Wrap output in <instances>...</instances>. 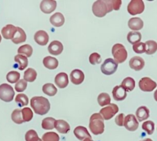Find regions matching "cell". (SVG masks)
<instances>
[{
    "label": "cell",
    "mask_w": 157,
    "mask_h": 141,
    "mask_svg": "<svg viewBox=\"0 0 157 141\" xmlns=\"http://www.w3.org/2000/svg\"><path fill=\"white\" fill-rule=\"evenodd\" d=\"M30 105L35 113L39 115H45L50 110V103L44 97H33L30 100Z\"/></svg>",
    "instance_id": "6da1fadb"
},
{
    "label": "cell",
    "mask_w": 157,
    "mask_h": 141,
    "mask_svg": "<svg viewBox=\"0 0 157 141\" xmlns=\"http://www.w3.org/2000/svg\"><path fill=\"white\" fill-rule=\"evenodd\" d=\"M102 117L99 114H93L90 119V130L94 135L102 134L104 132V121Z\"/></svg>",
    "instance_id": "7a4b0ae2"
},
{
    "label": "cell",
    "mask_w": 157,
    "mask_h": 141,
    "mask_svg": "<svg viewBox=\"0 0 157 141\" xmlns=\"http://www.w3.org/2000/svg\"><path fill=\"white\" fill-rule=\"evenodd\" d=\"M112 54L114 57V60L117 64L123 63L127 58V52L122 44H116L112 49Z\"/></svg>",
    "instance_id": "3957f363"
},
{
    "label": "cell",
    "mask_w": 157,
    "mask_h": 141,
    "mask_svg": "<svg viewBox=\"0 0 157 141\" xmlns=\"http://www.w3.org/2000/svg\"><path fill=\"white\" fill-rule=\"evenodd\" d=\"M15 96L13 87L8 84L0 85V99L5 102H10L13 100Z\"/></svg>",
    "instance_id": "277c9868"
},
{
    "label": "cell",
    "mask_w": 157,
    "mask_h": 141,
    "mask_svg": "<svg viewBox=\"0 0 157 141\" xmlns=\"http://www.w3.org/2000/svg\"><path fill=\"white\" fill-rule=\"evenodd\" d=\"M93 13L96 17H104L109 13V9L105 0H98L93 3Z\"/></svg>",
    "instance_id": "5b68a950"
},
{
    "label": "cell",
    "mask_w": 157,
    "mask_h": 141,
    "mask_svg": "<svg viewBox=\"0 0 157 141\" xmlns=\"http://www.w3.org/2000/svg\"><path fill=\"white\" fill-rule=\"evenodd\" d=\"M118 68V64L113 58H107L101 65V71L105 75L114 74Z\"/></svg>",
    "instance_id": "8992f818"
},
{
    "label": "cell",
    "mask_w": 157,
    "mask_h": 141,
    "mask_svg": "<svg viewBox=\"0 0 157 141\" xmlns=\"http://www.w3.org/2000/svg\"><path fill=\"white\" fill-rule=\"evenodd\" d=\"M145 9V5L142 0H132L127 6V11L132 16L141 14Z\"/></svg>",
    "instance_id": "52a82bcc"
},
{
    "label": "cell",
    "mask_w": 157,
    "mask_h": 141,
    "mask_svg": "<svg viewBox=\"0 0 157 141\" xmlns=\"http://www.w3.org/2000/svg\"><path fill=\"white\" fill-rule=\"evenodd\" d=\"M118 111H119V107H118L117 105L115 104V103H110L107 107L101 109L99 114L102 117L104 120L109 121L113 117H114L116 114L118 113Z\"/></svg>",
    "instance_id": "ba28073f"
},
{
    "label": "cell",
    "mask_w": 157,
    "mask_h": 141,
    "mask_svg": "<svg viewBox=\"0 0 157 141\" xmlns=\"http://www.w3.org/2000/svg\"><path fill=\"white\" fill-rule=\"evenodd\" d=\"M157 86V84L149 78H143L139 82V87L140 90L144 92H151L153 91Z\"/></svg>",
    "instance_id": "9c48e42d"
},
{
    "label": "cell",
    "mask_w": 157,
    "mask_h": 141,
    "mask_svg": "<svg viewBox=\"0 0 157 141\" xmlns=\"http://www.w3.org/2000/svg\"><path fill=\"white\" fill-rule=\"evenodd\" d=\"M124 127L126 130L129 131H135L138 129L139 123L136 120V118L133 114H128L125 118L124 120Z\"/></svg>",
    "instance_id": "30bf717a"
},
{
    "label": "cell",
    "mask_w": 157,
    "mask_h": 141,
    "mask_svg": "<svg viewBox=\"0 0 157 141\" xmlns=\"http://www.w3.org/2000/svg\"><path fill=\"white\" fill-rule=\"evenodd\" d=\"M56 4L54 0H43L40 3V9L43 13L49 14L56 9Z\"/></svg>",
    "instance_id": "8fae6325"
},
{
    "label": "cell",
    "mask_w": 157,
    "mask_h": 141,
    "mask_svg": "<svg viewBox=\"0 0 157 141\" xmlns=\"http://www.w3.org/2000/svg\"><path fill=\"white\" fill-rule=\"evenodd\" d=\"M34 40L39 45H46L49 42V34L43 30H39L34 34Z\"/></svg>",
    "instance_id": "7c38bea8"
},
{
    "label": "cell",
    "mask_w": 157,
    "mask_h": 141,
    "mask_svg": "<svg viewBox=\"0 0 157 141\" xmlns=\"http://www.w3.org/2000/svg\"><path fill=\"white\" fill-rule=\"evenodd\" d=\"M84 79H85L84 73L79 69H75L70 73V80L74 85H80L83 82Z\"/></svg>",
    "instance_id": "4fadbf2b"
},
{
    "label": "cell",
    "mask_w": 157,
    "mask_h": 141,
    "mask_svg": "<svg viewBox=\"0 0 157 141\" xmlns=\"http://www.w3.org/2000/svg\"><path fill=\"white\" fill-rule=\"evenodd\" d=\"M74 134L79 140L83 141L86 138H92L91 135L90 134L87 129L82 126H78V127H75L74 130Z\"/></svg>",
    "instance_id": "5bb4252c"
},
{
    "label": "cell",
    "mask_w": 157,
    "mask_h": 141,
    "mask_svg": "<svg viewBox=\"0 0 157 141\" xmlns=\"http://www.w3.org/2000/svg\"><path fill=\"white\" fill-rule=\"evenodd\" d=\"M48 51L52 55H59L63 52V45L60 42L52 41L48 47Z\"/></svg>",
    "instance_id": "9a60e30c"
},
{
    "label": "cell",
    "mask_w": 157,
    "mask_h": 141,
    "mask_svg": "<svg viewBox=\"0 0 157 141\" xmlns=\"http://www.w3.org/2000/svg\"><path fill=\"white\" fill-rule=\"evenodd\" d=\"M129 66L132 69L138 71V70H142L144 67L145 61L141 57L135 56L131 58L130 61H129Z\"/></svg>",
    "instance_id": "2e32d148"
},
{
    "label": "cell",
    "mask_w": 157,
    "mask_h": 141,
    "mask_svg": "<svg viewBox=\"0 0 157 141\" xmlns=\"http://www.w3.org/2000/svg\"><path fill=\"white\" fill-rule=\"evenodd\" d=\"M113 98L117 101H121L126 99L127 96V93L125 91L124 88L120 85V86H116L113 90Z\"/></svg>",
    "instance_id": "e0dca14e"
},
{
    "label": "cell",
    "mask_w": 157,
    "mask_h": 141,
    "mask_svg": "<svg viewBox=\"0 0 157 141\" xmlns=\"http://www.w3.org/2000/svg\"><path fill=\"white\" fill-rule=\"evenodd\" d=\"M55 83L59 88H65L69 85L68 75L64 72L59 73L55 78Z\"/></svg>",
    "instance_id": "ac0fdd59"
},
{
    "label": "cell",
    "mask_w": 157,
    "mask_h": 141,
    "mask_svg": "<svg viewBox=\"0 0 157 141\" xmlns=\"http://www.w3.org/2000/svg\"><path fill=\"white\" fill-rule=\"evenodd\" d=\"M16 32V27L13 25H7L2 29V35L6 39H13Z\"/></svg>",
    "instance_id": "d6986e66"
},
{
    "label": "cell",
    "mask_w": 157,
    "mask_h": 141,
    "mask_svg": "<svg viewBox=\"0 0 157 141\" xmlns=\"http://www.w3.org/2000/svg\"><path fill=\"white\" fill-rule=\"evenodd\" d=\"M26 40V34L22 28L19 27H16V32L12 41L15 44H19V43L25 42Z\"/></svg>",
    "instance_id": "ffe728a7"
},
{
    "label": "cell",
    "mask_w": 157,
    "mask_h": 141,
    "mask_svg": "<svg viewBox=\"0 0 157 141\" xmlns=\"http://www.w3.org/2000/svg\"><path fill=\"white\" fill-rule=\"evenodd\" d=\"M55 128L60 133L66 134L70 130V126L66 121H63V120H57L56 121Z\"/></svg>",
    "instance_id": "44dd1931"
},
{
    "label": "cell",
    "mask_w": 157,
    "mask_h": 141,
    "mask_svg": "<svg viewBox=\"0 0 157 141\" xmlns=\"http://www.w3.org/2000/svg\"><path fill=\"white\" fill-rule=\"evenodd\" d=\"M128 25H129V28L133 31H139V30L142 29L143 27V21L140 18L136 17L132 18L128 22Z\"/></svg>",
    "instance_id": "7402d4cb"
},
{
    "label": "cell",
    "mask_w": 157,
    "mask_h": 141,
    "mask_svg": "<svg viewBox=\"0 0 157 141\" xmlns=\"http://www.w3.org/2000/svg\"><path fill=\"white\" fill-rule=\"evenodd\" d=\"M50 22L53 26L61 27L65 22V18L60 13H56L50 17Z\"/></svg>",
    "instance_id": "603a6c76"
},
{
    "label": "cell",
    "mask_w": 157,
    "mask_h": 141,
    "mask_svg": "<svg viewBox=\"0 0 157 141\" xmlns=\"http://www.w3.org/2000/svg\"><path fill=\"white\" fill-rule=\"evenodd\" d=\"M136 116L138 121L142 122V121H145V120H146L149 117V110L147 107H145V106L140 107L136 110Z\"/></svg>",
    "instance_id": "cb8c5ba5"
},
{
    "label": "cell",
    "mask_w": 157,
    "mask_h": 141,
    "mask_svg": "<svg viewBox=\"0 0 157 141\" xmlns=\"http://www.w3.org/2000/svg\"><path fill=\"white\" fill-rule=\"evenodd\" d=\"M43 64L48 69L53 70L56 69L59 65V61L56 58L51 56H47L43 59Z\"/></svg>",
    "instance_id": "d4e9b609"
},
{
    "label": "cell",
    "mask_w": 157,
    "mask_h": 141,
    "mask_svg": "<svg viewBox=\"0 0 157 141\" xmlns=\"http://www.w3.org/2000/svg\"><path fill=\"white\" fill-rule=\"evenodd\" d=\"M142 39V34L140 31H132L128 33L127 40L130 44L135 45L140 42Z\"/></svg>",
    "instance_id": "484cf974"
},
{
    "label": "cell",
    "mask_w": 157,
    "mask_h": 141,
    "mask_svg": "<svg viewBox=\"0 0 157 141\" xmlns=\"http://www.w3.org/2000/svg\"><path fill=\"white\" fill-rule=\"evenodd\" d=\"M121 86L124 88L125 91H128V92H130V91H132L135 88L136 82L133 78H132L130 77H128L126 78L123 81Z\"/></svg>",
    "instance_id": "4316f807"
},
{
    "label": "cell",
    "mask_w": 157,
    "mask_h": 141,
    "mask_svg": "<svg viewBox=\"0 0 157 141\" xmlns=\"http://www.w3.org/2000/svg\"><path fill=\"white\" fill-rule=\"evenodd\" d=\"M15 61L19 64V69L20 70H23L28 66V58L27 57L22 55H17L14 58Z\"/></svg>",
    "instance_id": "83f0119b"
},
{
    "label": "cell",
    "mask_w": 157,
    "mask_h": 141,
    "mask_svg": "<svg viewBox=\"0 0 157 141\" xmlns=\"http://www.w3.org/2000/svg\"><path fill=\"white\" fill-rule=\"evenodd\" d=\"M36 77H37V73H36V70L31 68V67L27 69L24 72V80L25 81L33 82L36 79Z\"/></svg>",
    "instance_id": "f1b7e54d"
},
{
    "label": "cell",
    "mask_w": 157,
    "mask_h": 141,
    "mask_svg": "<svg viewBox=\"0 0 157 141\" xmlns=\"http://www.w3.org/2000/svg\"><path fill=\"white\" fill-rule=\"evenodd\" d=\"M43 91L45 94L48 96H50V97H52V96L56 95L57 93V88L54 86V85L51 83L46 84L43 86Z\"/></svg>",
    "instance_id": "f546056e"
},
{
    "label": "cell",
    "mask_w": 157,
    "mask_h": 141,
    "mask_svg": "<svg viewBox=\"0 0 157 141\" xmlns=\"http://www.w3.org/2000/svg\"><path fill=\"white\" fill-rule=\"evenodd\" d=\"M56 120L52 118H46L42 121V127L44 130H52L55 127Z\"/></svg>",
    "instance_id": "4dcf8cb0"
},
{
    "label": "cell",
    "mask_w": 157,
    "mask_h": 141,
    "mask_svg": "<svg viewBox=\"0 0 157 141\" xmlns=\"http://www.w3.org/2000/svg\"><path fill=\"white\" fill-rule=\"evenodd\" d=\"M145 44H146V55H152V54H154L157 51V43L155 41L149 40V41H147L146 42H145Z\"/></svg>",
    "instance_id": "1f68e13d"
},
{
    "label": "cell",
    "mask_w": 157,
    "mask_h": 141,
    "mask_svg": "<svg viewBox=\"0 0 157 141\" xmlns=\"http://www.w3.org/2000/svg\"><path fill=\"white\" fill-rule=\"evenodd\" d=\"M33 48L29 45H24L18 49V53L19 55H25V57H31L33 55Z\"/></svg>",
    "instance_id": "d6a6232c"
},
{
    "label": "cell",
    "mask_w": 157,
    "mask_h": 141,
    "mask_svg": "<svg viewBox=\"0 0 157 141\" xmlns=\"http://www.w3.org/2000/svg\"><path fill=\"white\" fill-rule=\"evenodd\" d=\"M110 102H111V98L107 93H101L98 96V103L101 107L110 104Z\"/></svg>",
    "instance_id": "836d02e7"
},
{
    "label": "cell",
    "mask_w": 157,
    "mask_h": 141,
    "mask_svg": "<svg viewBox=\"0 0 157 141\" xmlns=\"http://www.w3.org/2000/svg\"><path fill=\"white\" fill-rule=\"evenodd\" d=\"M12 120L14 123L17 124H21L24 123L23 119H22V110L20 109H16L13 111L12 113Z\"/></svg>",
    "instance_id": "e575fe53"
},
{
    "label": "cell",
    "mask_w": 157,
    "mask_h": 141,
    "mask_svg": "<svg viewBox=\"0 0 157 141\" xmlns=\"http://www.w3.org/2000/svg\"><path fill=\"white\" fill-rule=\"evenodd\" d=\"M25 141H43L34 130H28L25 135Z\"/></svg>",
    "instance_id": "d590c367"
},
{
    "label": "cell",
    "mask_w": 157,
    "mask_h": 141,
    "mask_svg": "<svg viewBox=\"0 0 157 141\" xmlns=\"http://www.w3.org/2000/svg\"><path fill=\"white\" fill-rule=\"evenodd\" d=\"M19 78H20V74L17 71H15V70L10 71L6 75L7 81L11 84L17 83L19 81Z\"/></svg>",
    "instance_id": "8d00e7d4"
},
{
    "label": "cell",
    "mask_w": 157,
    "mask_h": 141,
    "mask_svg": "<svg viewBox=\"0 0 157 141\" xmlns=\"http://www.w3.org/2000/svg\"><path fill=\"white\" fill-rule=\"evenodd\" d=\"M43 141H59V136L54 132H48L43 134Z\"/></svg>",
    "instance_id": "74e56055"
},
{
    "label": "cell",
    "mask_w": 157,
    "mask_h": 141,
    "mask_svg": "<svg viewBox=\"0 0 157 141\" xmlns=\"http://www.w3.org/2000/svg\"><path fill=\"white\" fill-rule=\"evenodd\" d=\"M15 101L17 103H19V105L20 107H23V106H26L29 103V98L25 94H17V96L15 98Z\"/></svg>",
    "instance_id": "f35d334b"
},
{
    "label": "cell",
    "mask_w": 157,
    "mask_h": 141,
    "mask_svg": "<svg viewBox=\"0 0 157 141\" xmlns=\"http://www.w3.org/2000/svg\"><path fill=\"white\" fill-rule=\"evenodd\" d=\"M142 127H143V130H145L148 134L152 135L154 132V129H155V124L152 121H148L143 123Z\"/></svg>",
    "instance_id": "ab89813d"
},
{
    "label": "cell",
    "mask_w": 157,
    "mask_h": 141,
    "mask_svg": "<svg viewBox=\"0 0 157 141\" xmlns=\"http://www.w3.org/2000/svg\"><path fill=\"white\" fill-rule=\"evenodd\" d=\"M22 119H23L24 123L29 122L31 121L33 118V113L29 107H25L22 110Z\"/></svg>",
    "instance_id": "60d3db41"
},
{
    "label": "cell",
    "mask_w": 157,
    "mask_h": 141,
    "mask_svg": "<svg viewBox=\"0 0 157 141\" xmlns=\"http://www.w3.org/2000/svg\"><path fill=\"white\" fill-rule=\"evenodd\" d=\"M132 49H133L134 52L137 54H143L144 52H146V44L144 42H139L137 44L133 45L132 46Z\"/></svg>",
    "instance_id": "b9f144b4"
},
{
    "label": "cell",
    "mask_w": 157,
    "mask_h": 141,
    "mask_svg": "<svg viewBox=\"0 0 157 141\" xmlns=\"http://www.w3.org/2000/svg\"><path fill=\"white\" fill-rule=\"evenodd\" d=\"M101 61H102V58L99 54L98 53H93L90 55V64H93V65H96V64H100Z\"/></svg>",
    "instance_id": "7bdbcfd3"
},
{
    "label": "cell",
    "mask_w": 157,
    "mask_h": 141,
    "mask_svg": "<svg viewBox=\"0 0 157 141\" xmlns=\"http://www.w3.org/2000/svg\"><path fill=\"white\" fill-rule=\"evenodd\" d=\"M27 88V81H25V80H19L17 83L15 85V90H16L17 92H22V91H25Z\"/></svg>",
    "instance_id": "ee69618b"
},
{
    "label": "cell",
    "mask_w": 157,
    "mask_h": 141,
    "mask_svg": "<svg viewBox=\"0 0 157 141\" xmlns=\"http://www.w3.org/2000/svg\"><path fill=\"white\" fill-rule=\"evenodd\" d=\"M124 120H125V115L123 114H120L119 115L116 117V119H115V122L117 124L118 126L122 127L124 124Z\"/></svg>",
    "instance_id": "f6af8a7d"
},
{
    "label": "cell",
    "mask_w": 157,
    "mask_h": 141,
    "mask_svg": "<svg viewBox=\"0 0 157 141\" xmlns=\"http://www.w3.org/2000/svg\"><path fill=\"white\" fill-rule=\"evenodd\" d=\"M122 5L121 0H113V10H119Z\"/></svg>",
    "instance_id": "bcb514c9"
},
{
    "label": "cell",
    "mask_w": 157,
    "mask_h": 141,
    "mask_svg": "<svg viewBox=\"0 0 157 141\" xmlns=\"http://www.w3.org/2000/svg\"><path fill=\"white\" fill-rule=\"evenodd\" d=\"M105 3H106L107 6H108L109 9V13H111L113 10V0H105Z\"/></svg>",
    "instance_id": "7dc6e473"
},
{
    "label": "cell",
    "mask_w": 157,
    "mask_h": 141,
    "mask_svg": "<svg viewBox=\"0 0 157 141\" xmlns=\"http://www.w3.org/2000/svg\"><path fill=\"white\" fill-rule=\"evenodd\" d=\"M154 99L157 101V90L155 91V93H154Z\"/></svg>",
    "instance_id": "c3c4849f"
},
{
    "label": "cell",
    "mask_w": 157,
    "mask_h": 141,
    "mask_svg": "<svg viewBox=\"0 0 157 141\" xmlns=\"http://www.w3.org/2000/svg\"><path fill=\"white\" fill-rule=\"evenodd\" d=\"M83 141H93V140L92 139V138H86V139H84Z\"/></svg>",
    "instance_id": "681fc988"
},
{
    "label": "cell",
    "mask_w": 157,
    "mask_h": 141,
    "mask_svg": "<svg viewBox=\"0 0 157 141\" xmlns=\"http://www.w3.org/2000/svg\"><path fill=\"white\" fill-rule=\"evenodd\" d=\"M141 141H152V140L151 139H149V138H146V139H143V140H141Z\"/></svg>",
    "instance_id": "f907efd6"
},
{
    "label": "cell",
    "mask_w": 157,
    "mask_h": 141,
    "mask_svg": "<svg viewBox=\"0 0 157 141\" xmlns=\"http://www.w3.org/2000/svg\"><path fill=\"white\" fill-rule=\"evenodd\" d=\"M2 41V36H1V34H0V42Z\"/></svg>",
    "instance_id": "816d5d0a"
}]
</instances>
